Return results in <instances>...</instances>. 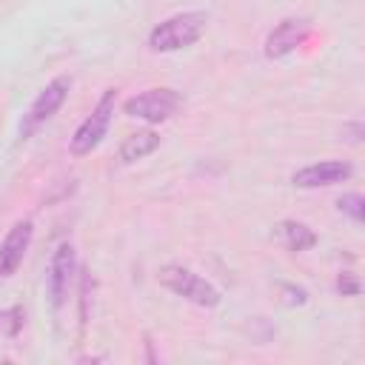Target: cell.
Masks as SVG:
<instances>
[{
  "label": "cell",
  "instance_id": "12",
  "mask_svg": "<svg viewBox=\"0 0 365 365\" xmlns=\"http://www.w3.org/2000/svg\"><path fill=\"white\" fill-rule=\"evenodd\" d=\"M362 205H365L362 194H342V197L336 200V208H339L342 214H348L354 222H362Z\"/></svg>",
  "mask_w": 365,
  "mask_h": 365
},
{
  "label": "cell",
  "instance_id": "4",
  "mask_svg": "<svg viewBox=\"0 0 365 365\" xmlns=\"http://www.w3.org/2000/svg\"><path fill=\"white\" fill-rule=\"evenodd\" d=\"M182 106V97L174 88H148L143 94H134L125 100V114L145 120V123H163Z\"/></svg>",
  "mask_w": 365,
  "mask_h": 365
},
{
  "label": "cell",
  "instance_id": "1",
  "mask_svg": "<svg viewBox=\"0 0 365 365\" xmlns=\"http://www.w3.org/2000/svg\"><path fill=\"white\" fill-rule=\"evenodd\" d=\"M205 26H208V14L205 11H182V14H174V17H168L160 26L151 29L148 46L154 51H180L185 46L197 43L202 37Z\"/></svg>",
  "mask_w": 365,
  "mask_h": 365
},
{
  "label": "cell",
  "instance_id": "6",
  "mask_svg": "<svg viewBox=\"0 0 365 365\" xmlns=\"http://www.w3.org/2000/svg\"><path fill=\"white\" fill-rule=\"evenodd\" d=\"M308 34H311V20H305V17H285V20H279L268 31V37H265V57L279 60V57L291 54L297 46L305 43Z\"/></svg>",
  "mask_w": 365,
  "mask_h": 365
},
{
  "label": "cell",
  "instance_id": "5",
  "mask_svg": "<svg viewBox=\"0 0 365 365\" xmlns=\"http://www.w3.org/2000/svg\"><path fill=\"white\" fill-rule=\"evenodd\" d=\"M68 88H71V77H66V74H60V77H54L37 97H34V103L29 106V111H26V117H23V123H20V137L26 140L29 134H34V128H40L51 114H57V108L66 103V97H68Z\"/></svg>",
  "mask_w": 365,
  "mask_h": 365
},
{
  "label": "cell",
  "instance_id": "10",
  "mask_svg": "<svg viewBox=\"0 0 365 365\" xmlns=\"http://www.w3.org/2000/svg\"><path fill=\"white\" fill-rule=\"evenodd\" d=\"M160 148V134H154V131H137V134H128L125 140H123V145H120V160L123 163H137V160H143V157H148L151 151H157Z\"/></svg>",
  "mask_w": 365,
  "mask_h": 365
},
{
  "label": "cell",
  "instance_id": "2",
  "mask_svg": "<svg viewBox=\"0 0 365 365\" xmlns=\"http://www.w3.org/2000/svg\"><path fill=\"white\" fill-rule=\"evenodd\" d=\"M160 282H163L168 291H174L177 297L194 302V305H202V308L220 305V291H217L208 279H202L200 274H194L191 268L165 265V268L160 271Z\"/></svg>",
  "mask_w": 365,
  "mask_h": 365
},
{
  "label": "cell",
  "instance_id": "7",
  "mask_svg": "<svg viewBox=\"0 0 365 365\" xmlns=\"http://www.w3.org/2000/svg\"><path fill=\"white\" fill-rule=\"evenodd\" d=\"M354 174V165L345 160H322V163H311L299 171H294L291 182L297 188H319V185H336L342 180H348Z\"/></svg>",
  "mask_w": 365,
  "mask_h": 365
},
{
  "label": "cell",
  "instance_id": "3",
  "mask_svg": "<svg viewBox=\"0 0 365 365\" xmlns=\"http://www.w3.org/2000/svg\"><path fill=\"white\" fill-rule=\"evenodd\" d=\"M114 97H117L114 88H106V91H103V97L97 100L94 111H91V114L80 123V128L74 131V137H71V154L83 157V154H91V151L100 145V140H103L106 131H108L111 114H114Z\"/></svg>",
  "mask_w": 365,
  "mask_h": 365
},
{
  "label": "cell",
  "instance_id": "9",
  "mask_svg": "<svg viewBox=\"0 0 365 365\" xmlns=\"http://www.w3.org/2000/svg\"><path fill=\"white\" fill-rule=\"evenodd\" d=\"M31 234H34V225L29 220H20L11 225V231L6 234V240L0 245V277H11L20 268L23 254L31 242Z\"/></svg>",
  "mask_w": 365,
  "mask_h": 365
},
{
  "label": "cell",
  "instance_id": "11",
  "mask_svg": "<svg viewBox=\"0 0 365 365\" xmlns=\"http://www.w3.org/2000/svg\"><path fill=\"white\" fill-rule=\"evenodd\" d=\"M277 234L279 240L285 242L288 251H308L317 245V234L305 225V222H294V220H285L277 225Z\"/></svg>",
  "mask_w": 365,
  "mask_h": 365
},
{
  "label": "cell",
  "instance_id": "13",
  "mask_svg": "<svg viewBox=\"0 0 365 365\" xmlns=\"http://www.w3.org/2000/svg\"><path fill=\"white\" fill-rule=\"evenodd\" d=\"M336 291H339L342 297H356V294L362 291V282L356 279V274L345 271V274H339V279H336Z\"/></svg>",
  "mask_w": 365,
  "mask_h": 365
},
{
  "label": "cell",
  "instance_id": "14",
  "mask_svg": "<svg viewBox=\"0 0 365 365\" xmlns=\"http://www.w3.org/2000/svg\"><path fill=\"white\" fill-rule=\"evenodd\" d=\"M362 131H365V128H362L359 120H354V123H348V125L342 128V134H348L351 143H362Z\"/></svg>",
  "mask_w": 365,
  "mask_h": 365
},
{
  "label": "cell",
  "instance_id": "8",
  "mask_svg": "<svg viewBox=\"0 0 365 365\" xmlns=\"http://www.w3.org/2000/svg\"><path fill=\"white\" fill-rule=\"evenodd\" d=\"M74 277V248L68 242L57 245L51 265H48V294H51V305L60 308L68 297V285Z\"/></svg>",
  "mask_w": 365,
  "mask_h": 365
}]
</instances>
